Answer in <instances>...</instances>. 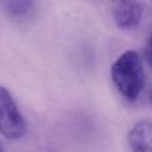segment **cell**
Here are the masks:
<instances>
[{"instance_id":"1","label":"cell","mask_w":152,"mask_h":152,"mask_svg":"<svg viewBox=\"0 0 152 152\" xmlns=\"http://www.w3.org/2000/svg\"><path fill=\"white\" fill-rule=\"evenodd\" d=\"M111 77L121 96L135 102L144 87V68L139 53L132 50L121 53L111 67Z\"/></svg>"},{"instance_id":"2","label":"cell","mask_w":152,"mask_h":152,"mask_svg":"<svg viewBox=\"0 0 152 152\" xmlns=\"http://www.w3.org/2000/svg\"><path fill=\"white\" fill-rule=\"evenodd\" d=\"M27 132V123L11 92L0 87V134L7 139H21Z\"/></svg>"},{"instance_id":"3","label":"cell","mask_w":152,"mask_h":152,"mask_svg":"<svg viewBox=\"0 0 152 152\" xmlns=\"http://www.w3.org/2000/svg\"><path fill=\"white\" fill-rule=\"evenodd\" d=\"M144 15V7L137 1H118L113 4L112 16L120 29L131 31L139 27Z\"/></svg>"},{"instance_id":"8","label":"cell","mask_w":152,"mask_h":152,"mask_svg":"<svg viewBox=\"0 0 152 152\" xmlns=\"http://www.w3.org/2000/svg\"><path fill=\"white\" fill-rule=\"evenodd\" d=\"M0 152H4V150H3V145H1V143H0Z\"/></svg>"},{"instance_id":"7","label":"cell","mask_w":152,"mask_h":152,"mask_svg":"<svg viewBox=\"0 0 152 152\" xmlns=\"http://www.w3.org/2000/svg\"><path fill=\"white\" fill-rule=\"evenodd\" d=\"M148 100H150V103L152 104V84L150 87V91H148Z\"/></svg>"},{"instance_id":"4","label":"cell","mask_w":152,"mask_h":152,"mask_svg":"<svg viewBox=\"0 0 152 152\" xmlns=\"http://www.w3.org/2000/svg\"><path fill=\"white\" fill-rule=\"evenodd\" d=\"M131 152H152V123L139 121L128 134Z\"/></svg>"},{"instance_id":"5","label":"cell","mask_w":152,"mask_h":152,"mask_svg":"<svg viewBox=\"0 0 152 152\" xmlns=\"http://www.w3.org/2000/svg\"><path fill=\"white\" fill-rule=\"evenodd\" d=\"M0 7L11 16L27 15L34 7V1L29 0H5L0 1Z\"/></svg>"},{"instance_id":"6","label":"cell","mask_w":152,"mask_h":152,"mask_svg":"<svg viewBox=\"0 0 152 152\" xmlns=\"http://www.w3.org/2000/svg\"><path fill=\"white\" fill-rule=\"evenodd\" d=\"M147 60L152 68V35L150 36V39H148V44H147Z\"/></svg>"}]
</instances>
